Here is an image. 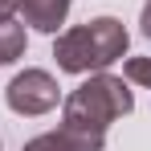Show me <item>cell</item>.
Here are the masks:
<instances>
[{
	"label": "cell",
	"instance_id": "cell-1",
	"mask_svg": "<svg viewBox=\"0 0 151 151\" xmlns=\"http://www.w3.org/2000/svg\"><path fill=\"white\" fill-rule=\"evenodd\" d=\"M127 53V29L114 17H94L86 25L65 29L53 45V57L65 74H90V70H106Z\"/></svg>",
	"mask_w": 151,
	"mask_h": 151
},
{
	"label": "cell",
	"instance_id": "cell-2",
	"mask_svg": "<svg viewBox=\"0 0 151 151\" xmlns=\"http://www.w3.org/2000/svg\"><path fill=\"white\" fill-rule=\"evenodd\" d=\"M135 110V94L127 90L123 78L114 74H94L82 82L61 106V127L82 131V135H106V127Z\"/></svg>",
	"mask_w": 151,
	"mask_h": 151
},
{
	"label": "cell",
	"instance_id": "cell-3",
	"mask_svg": "<svg viewBox=\"0 0 151 151\" xmlns=\"http://www.w3.org/2000/svg\"><path fill=\"white\" fill-rule=\"evenodd\" d=\"M4 98H8V106H12L17 114H29V119H33V114H49L53 106H57V98H61V90H57L53 74H45V70H25V74H17L8 82Z\"/></svg>",
	"mask_w": 151,
	"mask_h": 151
},
{
	"label": "cell",
	"instance_id": "cell-4",
	"mask_svg": "<svg viewBox=\"0 0 151 151\" xmlns=\"http://www.w3.org/2000/svg\"><path fill=\"white\" fill-rule=\"evenodd\" d=\"M102 143H106V135H82V131H70V127H57V131L29 139L25 151H102Z\"/></svg>",
	"mask_w": 151,
	"mask_h": 151
},
{
	"label": "cell",
	"instance_id": "cell-5",
	"mask_svg": "<svg viewBox=\"0 0 151 151\" xmlns=\"http://www.w3.org/2000/svg\"><path fill=\"white\" fill-rule=\"evenodd\" d=\"M70 4L74 0H17L25 25H33L37 33H57L70 17Z\"/></svg>",
	"mask_w": 151,
	"mask_h": 151
},
{
	"label": "cell",
	"instance_id": "cell-6",
	"mask_svg": "<svg viewBox=\"0 0 151 151\" xmlns=\"http://www.w3.org/2000/svg\"><path fill=\"white\" fill-rule=\"evenodd\" d=\"M25 53V25L12 17H0V65H12Z\"/></svg>",
	"mask_w": 151,
	"mask_h": 151
},
{
	"label": "cell",
	"instance_id": "cell-7",
	"mask_svg": "<svg viewBox=\"0 0 151 151\" xmlns=\"http://www.w3.org/2000/svg\"><path fill=\"white\" fill-rule=\"evenodd\" d=\"M127 82H139L151 90V57H131L127 61Z\"/></svg>",
	"mask_w": 151,
	"mask_h": 151
},
{
	"label": "cell",
	"instance_id": "cell-8",
	"mask_svg": "<svg viewBox=\"0 0 151 151\" xmlns=\"http://www.w3.org/2000/svg\"><path fill=\"white\" fill-rule=\"evenodd\" d=\"M139 25H143V37H151V0L143 4V17H139Z\"/></svg>",
	"mask_w": 151,
	"mask_h": 151
},
{
	"label": "cell",
	"instance_id": "cell-9",
	"mask_svg": "<svg viewBox=\"0 0 151 151\" xmlns=\"http://www.w3.org/2000/svg\"><path fill=\"white\" fill-rule=\"evenodd\" d=\"M12 8H17V0H0V17H12Z\"/></svg>",
	"mask_w": 151,
	"mask_h": 151
}]
</instances>
